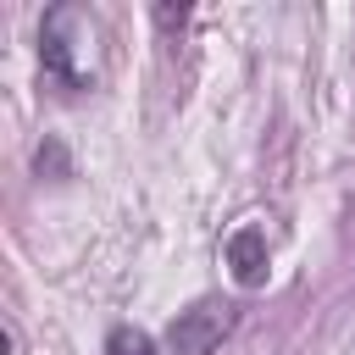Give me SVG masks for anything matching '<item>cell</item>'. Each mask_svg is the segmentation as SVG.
<instances>
[{"label": "cell", "instance_id": "2", "mask_svg": "<svg viewBox=\"0 0 355 355\" xmlns=\"http://www.w3.org/2000/svg\"><path fill=\"white\" fill-rule=\"evenodd\" d=\"M222 255H227L239 288H261V283H266V233H261V227H239V233H227Z\"/></svg>", "mask_w": 355, "mask_h": 355}, {"label": "cell", "instance_id": "3", "mask_svg": "<svg viewBox=\"0 0 355 355\" xmlns=\"http://www.w3.org/2000/svg\"><path fill=\"white\" fill-rule=\"evenodd\" d=\"M105 355H161V349H155V338H150L144 327H133V322H116V327L105 333Z\"/></svg>", "mask_w": 355, "mask_h": 355}, {"label": "cell", "instance_id": "1", "mask_svg": "<svg viewBox=\"0 0 355 355\" xmlns=\"http://www.w3.org/2000/svg\"><path fill=\"white\" fill-rule=\"evenodd\" d=\"M233 322H239V311H233L227 300H194L189 311L172 316L166 349H172V355H211V349L233 333Z\"/></svg>", "mask_w": 355, "mask_h": 355}]
</instances>
